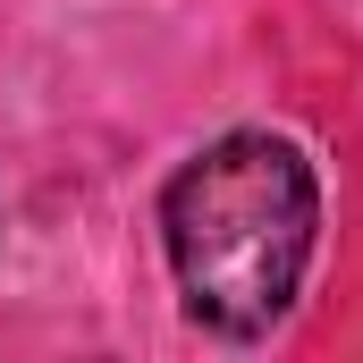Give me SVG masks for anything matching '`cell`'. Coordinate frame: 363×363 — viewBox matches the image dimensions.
Returning a JSON list of instances; mask_svg holds the SVG:
<instances>
[{
  "label": "cell",
  "instance_id": "1",
  "mask_svg": "<svg viewBox=\"0 0 363 363\" xmlns=\"http://www.w3.org/2000/svg\"><path fill=\"white\" fill-rule=\"evenodd\" d=\"M161 237L178 271L186 313L220 338H262L296 304L313 237H321V186L287 135H220L186 161L161 194Z\"/></svg>",
  "mask_w": 363,
  "mask_h": 363
}]
</instances>
